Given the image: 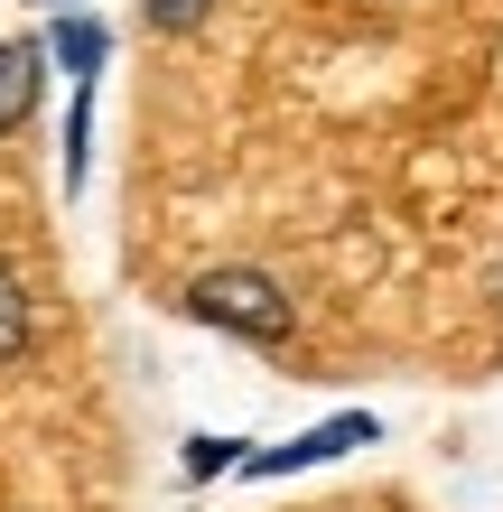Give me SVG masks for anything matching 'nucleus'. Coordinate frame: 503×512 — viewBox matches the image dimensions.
<instances>
[{
    "mask_svg": "<svg viewBox=\"0 0 503 512\" xmlns=\"http://www.w3.org/2000/svg\"><path fill=\"white\" fill-rule=\"evenodd\" d=\"M187 317L205 326H224V336H289V289L271 280V270H243V261H224V270H205V280H187Z\"/></svg>",
    "mask_w": 503,
    "mask_h": 512,
    "instance_id": "nucleus-1",
    "label": "nucleus"
},
{
    "mask_svg": "<svg viewBox=\"0 0 503 512\" xmlns=\"http://www.w3.org/2000/svg\"><path fill=\"white\" fill-rule=\"evenodd\" d=\"M364 438H382V419H373V410H336V419H317L308 438L261 447V457H243V466H252V475H299V466H327V457H345V447H364Z\"/></svg>",
    "mask_w": 503,
    "mask_h": 512,
    "instance_id": "nucleus-2",
    "label": "nucleus"
},
{
    "mask_svg": "<svg viewBox=\"0 0 503 512\" xmlns=\"http://www.w3.org/2000/svg\"><path fill=\"white\" fill-rule=\"evenodd\" d=\"M38 84H47V47L38 38H0V131H19L38 112Z\"/></svg>",
    "mask_w": 503,
    "mask_h": 512,
    "instance_id": "nucleus-3",
    "label": "nucleus"
},
{
    "mask_svg": "<svg viewBox=\"0 0 503 512\" xmlns=\"http://www.w3.org/2000/svg\"><path fill=\"white\" fill-rule=\"evenodd\" d=\"M56 66H66V75H94L103 66V19H84V10L56 19Z\"/></svg>",
    "mask_w": 503,
    "mask_h": 512,
    "instance_id": "nucleus-4",
    "label": "nucleus"
},
{
    "mask_svg": "<svg viewBox=\"0 0 503 512\" xmlns=\"http://www.w3.org/2000/svg\"><path fill=\"white\" fill-rule=\"evenodd\" d=\"M28 354V289H19V270L0 261V364H19Z\"/></svg>",
    "mask_w": 503,
    "mask_h": 512,
    "instance_id": "nucleus-5",
    "label": "nucleus"
},
{
    "mask_svg": "<svg viewBox=\"0 0 503 512\" xmlns=\"http://www.w3.org/2000/svg\"><path fill=\"white\" fill-rule=\"evenodd\" d=\"M205 10H215V0H140V19H150L159 38H187V28H196Z\"/></svg>",
    "mask_w": 503,
    "mask_h": 512,
    "instance_id": "nucleus-6",
    "label": "nucleus"
},
{
    "mask_svg": "<svg viewBox=\"0 0 503 512\" xmlns=\"http://www.w3.org/2000/svg\"><path fill=\"white\" fill-rule=\"evenodd\" d=\"M224 466H243V447H233V438H196L187 447V475H224Z\"/></svg>",
    "mask_w": 503,
    "mask_h": 512,
    "instance_id": "nucleus-7",
    "label": "nucleus"
},
{
    "mask_svg": "<svg viewBox=\"0 0 503 512\" xmlns=\"http://www.w3.org/2000/svg\"><path fill=\"white\" fill-rule=\"evenodd\" d=\"M38 10H84V0H38Z\"/></svg>",
    "mask_w": 503,
    "mask_h": 512,
    "instance_id": "nucleus-8",
    "label": "nucleus"
},
{
    "mask_svg": "<svg viewBox=\"0 0 503 512\" xmlns=\"http://www.w3.org/2000/svg\"><path fill=\"white\" fill-rule=\"evenodd\" d=\"M494 308H503V261H494Z\"/></svg>",
    "mask_w": 503,
    "mask_h": 512,
    "instance_id": "nucleus-9",
    "label": "nucleus"
}]
</instances>
